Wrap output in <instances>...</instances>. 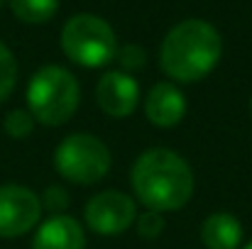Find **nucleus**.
<instances>
[{
	"label": "nucleus",
	"mask_w": 252,
	"mask_h": 249,
	"mask_svg": "<svg viewBox=\"0 0 252 249\" xmlns=\"http://www.w3.org/2000/svg\"><path fill=\"white\" fill-rule=\"evenodd\" d=\"M135 198L123 191H100L86 200L84 220L88 230L100 237H118L135 225Z\"/></svg>",
	"instance_id": "nucleus-6"
},
{
	"label": "nucleus",
	"mask_w": 252,
	"mask_h": 249,
	"mask_svg": "<svg viewBox=\"0 0 252 249\" xmlns=\"http://www.w3.org/2000/svg\"><path fill=\"white\" fill-rule=\"evenodd\" d=\"M115 61L120 64V71H125V74L132 76L135 71L145 69V64H147V52H145L140 44H125V47H118Z\"/></svg>",
	"instance_id": "nucleus-16"
},
{
	"label": "nucleus",
	"mask_w": 252,
	"mask_h": 249,
	"mask_svg": "<svg viewBox=\"0 0 252 249\" xmlns=\"http://www.w3.org/2000/svg\"><path fill=\"white\" fill-rule=\"evenodd\" d=\"M32 249H86V232L71 215H49L37 227Z\"/></svg>",
	"instance_id": "nucleus-10"
},
{
	"label": "nucleus",
	"mask_w": 252,
	"mask_h": 249,
	"mask_svg": "<svg viewBox=\"0 0 252 249\" xmlns=\"http://www.w3.org/2000/svg\"><path fill=\"white\" fill-rule=\"evenodd\" d=\"M130 186L145 210L174 213L181 210L196 188L191 164L174 149H145L130 168Z\"/></svg>",
	"instance_id": "nucleus-1"
},
{
	"label": "nucleus",
	"mask_w": 252,
	"mask_h": 249,
	"mask_svg": "<svg viewBox=\"0 0 252 249\" xmlns=\"http://www.w3.org/2000/svg\"><path fill=\"white\" fill-rule=\"evenodd\" d=\"M95 103L108 117L125 120L140 103V83L120 69L105 71L95 83Z\"/></svg>",
	"instance_id": "nucleus-8"
},
{
	"label": "nucleus",
	"mask_w": 252,
	"mask_h": 249,
	"mask_svg": "<svg viewBox=\"0 0 252 249\" xmlns=\"http://www.w3.org/2000/svg\"><path fill=\"white\" fill-rule=\"evenodd\" d=\"M62 49L69 61L84 69L108 66L118 54V37L113 27L98 15H74L62 27Z\"/></svg>",
	"instance_id": "nucleus-4"
},
{
	"label": "nucleus",
	"mask_w": 252,
	"mask_h": 249,
	"mask_svg": "<svg viewBox=\"0 0 252 249\" xmlns=\"http://www.w3.org/2000/svg\"><path fill=\"white\" fill-rule=\"evenodd\" d=\"M17 85V59L0 39V103H5Z\"/></svg>",
	"instance_id": "nucleus-13"
},
{
	"label": "nucleus",
	"mask_w": 252,
	"mask_h": 249,
	"mask_svg": "<svg viewBox=\"0 0 252 249\" xmlns=\"http://www.w3.org/2000/svg\"><path fill=\"white\" fill-rule=\"evenodd\" d=\"M42 203L39 195L20 183L0 186V240H15L32 232L39 225Z\"/></svg>",
	"instance_id": "nucleus-7"
},
{
	"label": "nucleus",
	"mask_w": 252,
	"mask_h": 249,
	"mask_svg": "<svg viewBox=\"0 0 252 249\" xmlns=\"http://www.w3.org/2000/svg\"><path fill=\"white\" fill-rule=\"evenodd\" d=\"M39 203H42V210H47L52 215H66L71 198H69V191L64 186H47L44 193L39 195Z\"/></svg>",
	"instance_id": "nucleus-17"
},
{
	"label": "nucleus",
	"mask_w": 252,
	"mask_h": 249,
	"mask_svg": "<svg viewBox=\"0 0 252 249\" xmlns=\"http://www.w3.org/2000/svg\"><path fill=\"white\" fill-rule=\"evenodd\" d=\"M0 5H2V0H0Z\"/></svg>",
	"instance_id": "nucleus-20"
},
{
	"label": "nucleus",
	"mask_w": 252,
	"mask_h": 249,
	"mask_svg": "<svg viewBox=\"0 0 252 249\" xmlns=\"http://www.w3.org/2000/svg\"><path fill=\"white\" fill-rule=\"evenodd\" d=\"M243 249H252V240H250V242H248V245H245V247H243Z\"/></svg>",
	"instance_id": "nucleus-18"
},
{
	"label": "nucleus",
	"mask_w": 252,
	"mask_h": 249,
	"mask_svg": "<svg viewBox=\"0 0 252 249\" xmlns=\"http://www.w3.org/2000/svg\"><path fill=\"white\" fill-rule=\"evenodd\" d=\"M167 227V220L162 213L157 210H145V213H137L135 218V230L142 240H157Z\"/></svg>",
	"instance_id": "nucleus-15"
},
{
	"label": "nucleus",
	"mask_w": 252,
	"mask_h": 249,
	"mask_svg": "<svg viewBox=\"0 0 252 249\" xmlns=\"http://www.w3.org/2000/svg\"><path fill=\"white\" fill-rule=\"evenodd\" d=\"M250 117H252V95H250Z\"/></svg>",
	"instance_id": "nucleus-19"
},
{
	"label": "nucleus",
	"mask_w": 252,
	"mask_h": 249,
	"mask_svg": "<svg viewBox=\"0 0 252 249\" xmlns=\"http://www.w3.org/2000/svg\"><path fill=\"white\" fill-rule=\"evenodd\" d=\"M220 54L223 39L211 22L184 20L167 32L159 49V64L171 81L196 83L218 66Z\"/></svg>",
	"instance_id": "nucleus-2"
},
{
	"label": "nucleus",
	"mask_w": 252,
	"mask_h": 249,
	"mask_svg": "<svg viewBox=\"0 0 252 249\" xmlns=\"http://www.w3.org/2000/svg\"><path fill=\"white\" fill-rule=\"evenodd\" d=\"M110 166L113 154L108 144L91 132L66 135L54 149V168L62 178L76 186H91L103 181Z\"/></svg>",
	"instance_id": "nucleus-5"
},
{
	"label": "nucleus",
	"mask_w": 252,
	"mask_h": 249,
	"mask_svg": "<svg viewBox=\"0 0 252 249\" xmlns=\"http://www.w3.org/2000/svg\"><path fill=\"white\" fill-rule=\"evenodd\" d=\"M7 2L12 15L27 25L49 22L59 10V0H7Z\"/></svg>",
	"instance_id": "nucleus-12"
},
{
	"label": "nucleus",
	"mask_w": 252,
	"mask_h": 249,
	"mask_svg": "<svg viewBox=\"0 0 252 249\" xmlns=\"http://www.w3.org/2000/svg\"><path fill=\"white\" fill-rule=\"evenodd\" d=\"M25 95L27 110L34 117V122L59 127L76 115L81 103V85L69 69L47 64L32 74Z\"/></svg>",
	"instance_id": "nucleus-3"
},
{
	"label": "nucleus",
	"mask_w": 252,
	"mask_h": 249,
	"mask_svg": "<svg viewBox=\"0 0 252 249\" xmlns=\"http://www.w3.org/2000/svg\"><path fill=\"white\" fill-rule=\"evenodd\" d=\"M201 242L206 249H240L243 225L233 213L218 210L201 222Z\"/></svg>",
	"instance_id": "nucleus-11"
},
{
	"label": "nucleus",
	"mask_w": 252,
	"mask_h": 249,
	"mask_svg": "<svg viewBox=\"0 0 252 249\" xmlns=\"http://www.w3.org/2000/svg\"><path fill=\"white\" fill-rule=\"evenodd\" d=\"M2 127H5L7 137H12V139H27L32 135V130H34V117L30 115L27 108H15V110H10L5 115Z\"/></svg>",
	"instance_id": "nucleus-14"
},
{
	"label": "nucleus",
	"mask_w": 252,
	"mask_h": 249,
	"mask_svg": "<svg viewBox=\"0 0 252 249\" xmlns=\"http://www.w3.org/2000/svg\"><path fill=\"white\" fill-rule=\"evenodd\" d=\"M186 98L171 81L155 83L145 95V117L155 127H176L186 115Z\"/></svg>",
	"instance_id": "nucleus-9"
}]
</instances>
